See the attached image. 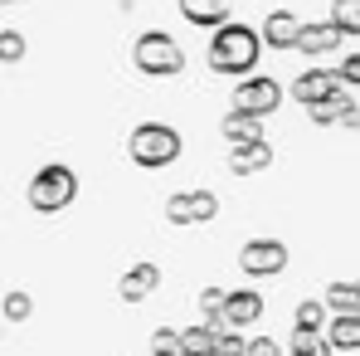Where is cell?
<instances>
[{
    "label": "cell",
    "mask_w": 360,
    "mask_h": 356,
    "mask_svg": "<svg viewBox=\"0 0 360 356\" xmlns=\"http://www.w3.org/2000/svg\"><path fill=\"white\" fill-rule=\"evenodd\" d=\"M263 317V293L258 288H234L224 302V332H243Z\"/></svg>",
    "instance_id": "cell-10"
},
{
    "label": "cell",
    "mask_w": 360,
    "mask_h": 356,
    "mask_svg": "<svg viewBox=\"0 0 360 356\" xmlns=\"http://www.w3.org/2000/svg\"><path fill=\"white\" fill-rule=\"evenodd\" d=\"M321 302H326L336 317H356L360 312V283H331Z\"/></svg>",
    "instance_id": "cell-16"
},
{
    "label": "cell",
    "mask_w": 360,
    "mask_h": 356,
    "mask_svg": "<svg viewBox=\"0 0 360 356\" xmlns=\"http://www.w3.org/2000/svg\"><path fill=\"white\" fill-rule=\"evenodd\" d=\"M273 166V147L268 142H243V147H229V171L234 176H258Z\"/></svg>",
    "instance_id": "cell-14"
},
{
    "label": "cell",
    "mask_w": 360,
    "mask_h": 356,
    "mask_svg": "<svg viewBox=\"0 0 360 356\" xmlns=\"http://www.w3.org/2000/svg\"><path fill=\"white\" fill-rule=\"evenodd\" d=\"M239 269L248 274V278H278L283 269H288V244L273 235H258L248 239L239 249Z\"/></svg>",
    "instance_id": "cell-7"
},
{
    "label": "cell",
    "mask_w": 360,
    "mask_h": 356,
    "mask_svg": "<svg viewBox=\"0 0 360 356\" xmlns=\"http://www.w3.org/2000/svg\"><path fill=\"white\" fill-rule=\"evenodd\" d=\"M288 356H336V347H331V337H326V332H292Z\"/></svg>",
    "instance_id": "cell-18"
},
{
    "label": "cell",
    "mask_w": 360,
    "mask_h": 356,
    "mask_svg": "<svg viewBox=\"0 0 360 356\" xmlns=\"http://www.w3.org/2000/svg\"><path fill=\"white\" fill-rule=\"evenodd\" d=\"M219 215V195L214 190H171L166 195V220L190 230V225H210Z\"/></svg>",
    "instance_id": "cell-6"
},
{
    "label": "cell",
    "mask_w": 360,
    "mask_h": 356,
    "mask_svg": "<svg viewBox=\"0 0 360 356\" xmlns=\"http://www.w3.org/2000/svg\"><path fill=\"white\" fill-rule=\"evenodd\" d=\"M180 15L195 30H224L234 20V0H180Z\"/></svg>",
    "instance_id": "cell-13"
},
{
    "label": "cell",
    "mask_w": 360,
    "mask_h": 356,
    "mask_svg": "<svg viewBox=\"0 0 360 356\" xmlns=\"http://www.w3.org/2000/svg\"><path fill=\"white\" fill-rule=\"evenodd\" d=\"M331 20L341 25V35H360V0H331Z\"/></svg>",
    "instance_id": "cell-23"
},
{
    "label": "cell",
    "mask_w": 360,
    "mask_h": 356,
    "mask_svg": "<svg viewBox=\"0 0 360 356\" xmlns=\"http://www.w3.org/2000/svg\"><path fill=\"white\" fill-rule=\"evenodd\" d=\"M156 288H161V269H156V264H146V259H141V264H131V269L117 278V297H122V302H146Z\"/></svg>",
    "instance_id": "cell-11"
},
{
    "label": "cell",
    "mask_w": 360,
    "mask_h": 356,
    "mask_svg": "<svg viewBox=\"0 0 360 356\" xmlns=\"http://www.w3.org/2000/svg\"><path fill=\"white\" fill-rule=\"evenodd\" d=\"M131 63H136V73H146V78H176V73H185V49L176 44V35L146 30V35H136V44H131Z\"/></svg>",
    "instance_id": "cell-4"
},
{
    "label": "cell",
    "mask_w": 360,
    "mask_h": 356,
    "mask_svg": "<svg viewBox=\"0 0 360 356\" xmlns=\"http://www.w3.org/2000/svg\"><path fill=\"white\" fill-rule=\"evenodd\" d=\"M351 132H360V113H356V122H351Z\"/></svg>",
    "instance_id": "cell-29"
},
{
    "label": "cell",
    "mask_w": 360,
    "mask_h": 356,
    "mask_svg": "<svg viewBox=\"0 0 360 356\" xmlns=\"http://www.w3.org/2000/svg\"><path fill=\"white\" fill-rule=\"evenodd\" d=\"M336 73H341V83H346V88H360V54L341 59V68H336Z\"/></svg>",
    "instance_id": "cell-27"
},
{
    "label": "cell",
    "mask_w": 360,
    "mask_h": 356,
    "mask_svg": "<svg viewBox=\"0 0 360 356\" xmlns=\"http://www.w3.org/2000/svg\"><path fill=\"white\" fill-rule=\"evenodd\" d=\"M151 356H185V332L156 327V332H151Z\"/></svg>",
    "instance_id": "cell-22"
},
{
    "label": "cell",
    "mask_w": 360,
    "mask_h": 356,
    "mask_svg": "<svg viewBox=\"0 0 360 356\" xmlns=\"http://www.w3.org/2000/svg\"><path fill=\"white\" fill-rule=\"evenodd\" d=\"M258 30H263V44H268V49H278V54L302 44V20L292 15V10H273Z\"/></svg>",
    "instance_id": "cell-12"
},
{
    "label": "cell",
    "mask_w": 360,
    "mask_h": 356,
    "mask_svg": "<svg viewBox=\"0 0 360 356\" xmlns=\"http://www.w3.org/2000/svg\"><path fill=\"white\" fill-rule=\"evenodd\" d=\"M185 356H219V332L214 327H185Z\"/></svg>",
    "instance_id": "cell-21"
},
{
    "label": "cell",
    "mask_w": 360,
    "mask_h": 356,
    "mask_svg": "<svg viewBox=\"0 0 360 356\" xmlns=\"http://www.w3.org/2000/svg\"><path fill=\"white\" fill-rule=\"evenodd\" d=\"M180 152H185V142L171 122H136L131 137H127V161L141 166V171L171 166V161H180Z\"/></svg>",
    "instance_id": "cell-2"
},
{
    "label": "cell",
    "mask_w": 360,
    "mask_h": 356,
    "mask_svg": "<svg viewBox=\"0 0 360 356\" xmlns=\"http://www.w3.org/2000/svg\"><path fill=\"white\" fill-rule=\"evenodd\" d=\"M5 5H15V0H5Z\"/></svg>",
    "instance_id": "cell-30"
},
{
    "label": "cell",
    "mask_w": 360,
    "mask_h": 356,
    "mask_svg": "<svg viewBox=\"0 0 360 356\" xmlns=\"http://www.w3.org/2000/svg\"><path fill=\"white\" fill-rule=\"evenodd\" d=\"M341 39H346V35H341V25L326 15V20L302 25V44H297V49L307 54V59H321V54H336V49H341Z\"/></svg>",
    "instance_id": "cell-9"
},
{
    "label": "cell",
    "mask_w": 360,
    "mask_h": 356,
    "mask_svg": "<svg viewBox=\"0 0 360 356\" xmlns=\"http://www.w3.org/2000/svg\"><path fill=\"white\" fill-rule=\"evenodd\" d=\"M0 307H5V322H25V317L34 312V302H30V293H25V288H10Z\"/></svg>",
    "instance_id": "cell-24"
},
{
    "label": "cell",
    "mask_w": 360,
    "mask_h": 356,
    "mask_svg": "<svg viewBox=\"0 0 360 356\" xmlns=\"http://www.w3.org/2000/svg\"><path fill=\"white\" fill-rule=\"evenodd\" d=\"M25 59V35L20 30H0V63L10 68V63Z\"/></svg>",
    "instance_id": "cell-25"
},
{
    "label": "cell",
    "mask_w": 360,
    "mask_h": 356,
    "mask_svg": "<svg viewBox=\"0 0 360 356\" xmlns=\"http://www.w3.org/2000/svg\"><path fill=\"white\" fill-rule=\"evenodd\" d=\"M248 356H283V342H273V337H253V342H248Z\"/></svg>",
    "instance_id": "cell-28"
},
{
    "label": "cell",
    "mask_w": 360,
    "mask_h": 356,
    "mask_svg": "<svg viewBox=\"0 0 360 356\" xmlns=\"http://www.w3.org/2000/svg\"><path fill=\"white\" fill-rule=\"evenodd\" d=\"M336 88H341V73H336V68H331V73H326V68H311V73H297V78H292V98H297L307 113H311L316 103H326Z\"/></svg>",
    "instance_id": "cell-8"
},
{
    "label": "cell",
    "mask_w": 360,
    "mask_h": 356,
    "mask_svg": "<svg viewBox=\"0 0 360 356\" xmlns=\"http://www.w3.org/2000/svg\"><path fill=\"white\" fill-rule=\"evenodd\" d=\"M224 302H229V288H205V293H200V317H205V327L224 332Z\"/></svg>",
    "instance_id": "cell-19"
},
{
    "label": "cell",
    "mask_w": 360,
    "mask_h": 356,
    "mask_svg": "<svg viewBox=\"0 0 360 356\" xmlns=\"http://www.w3.org/2000/svg\"><path fill=\"white\" fill-rule=\"evenodd\" d=\"M219 132H224V142H229V147H243V142H263V118H248V113H224Z\"/></svg>",
    "instance_id": "cell-15"
},
{
    "label": "cell",
    "mask_w": 360,
    "mask_h": 356,
    "mask_svg": "<svg viewBox=\"0 0 360 356\" xmlns=\"http://www.w3.org/2000/svg\"><path fill=\"white\" fill-rule=\"evenodd\" d=\"M25 195H30V210H39V215H59V210H68V205L78 200V176H73V166L49 161V166H39V171L30 176Z\"/></svg>",
    "instance_id": "cell-3"
},
{
    "label": "cell",
    "mask_w": 360,
    "mask_h": 356,
    "mask_svg": "<svg viewBox=\"0 0 360 356\" xmlns=\"http://www.w3.org/2000/svg\"><path fill=\"white\" fill-rule=\"evenodd\" d=\"M326 337H331L336 352H360V312H356V317H331Z\"/></svg>",
    "instance_id": "cell-17"
},
{
    "label": "cell",
    "mask_w": 360,
    "mask_h": 356,
    "mask_svg": "<svg viewBox=\"0 0 360 356\" xmlns=\"http://www.w3.org/2000/svg\"><path fill=\"white\" fill-rule=\"evenodd\" d=\"M263 30L243 25V20H229L224 30L210 35V49H205V63L214 73H229V78H248L258 68V54H263Z\"/></svg>",
    "instance_id": "cell-1"
},
{
    "label": "cell",
    "mask_w": 360,
    "mask_h": 356,
    "mask_svg": "<svg viewBox=\"0 0 360 356\" xmlns=\"http://www.w3.org/2000/svg\"><path fill=\"white\" fill-rule=\"evenodd\" d=\"M219 356H248L243 332H219Z\"/></svg>",
    "instance_id": "cell-26"
},
{
    "label": "cell",
    "mask_w": 360,
    "mask_h": 356,
    "mask_svg": "<svg viewBox=\"0 0 360 356\" xmlns=\"http://www.w3.org/2000/svg\"><path fill=\"white\" fill-rule=\"evenodd\" d=\"M326 302H316V297H307V302H297V312H292V322H297V332H326L331 322H326Z\"/></svg>",
    "instance_id": "cell-20"
},
{
    "label": "cell",
    "mask_w": 360,
    "mask_h": 356,
    "mask_svg": "<svg viewBox=\"0 0 360 356\" xmlns=\"http://www.w3.org/2000/svg\"><path fill=\"white\" fill-rule=\"evenodd\" d=\"M278 103H283V83L273 73H248L234 83V113L268 118V113H278Z\"/></svg>",
    "instance_id": "cell-5"
}]
</instances>
